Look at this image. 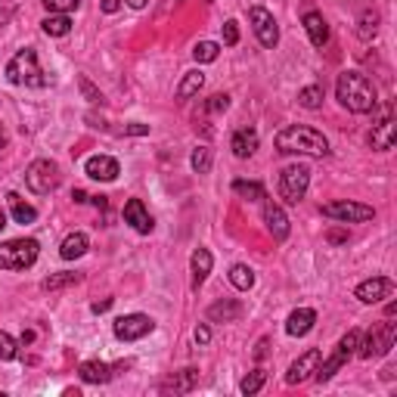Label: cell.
Listing matches in <instances>:
<instances>
[{
  "instance_id": "obj_1",
  "label": "cell",
  "mask_w": 397,
  "mask_h": 397,
  "mask_svg": "<svg viewBox=\"0 0 397 397\" xmlns=\"http://www.w3.org/2000/svg\"><path fill=\"white\" fill-rule=\"evenodd\" d=\"M273 143L286 155H314V158L329 155V140L316 128H307V124H289V128H282L276 134Z\"/></svg>"
},
{
  "instance_id": "obj_2",
  "label": "cell",
  "mask_w": 397,
  "mask_h": 397,
  "mask_svg": "<svg viewBox=\"0 0 397 397\" xmlns=\"http://www.w3.org/2000/svg\"><path fill=\"white\" fill-rule=\"evenodd\" d=\"M335 96L348 112H357V115L375 109V87L360 71H341L335 81Z\"/></svg>"
},
{
  "instance_id": "obj_3",
  "label": "cell",
  "mask_w": 397,
  "mask_h": 397,
  "mask_svg": "<svg viewBox=\"0 0 397 397\" xmlns=\"http://www.w3.org/2000/svg\"><path fill=\"white\" fill-rule=\"evenodd\" d=\"M6 78L12 84H22V87H47L50 78L44 75V69L37 65V53L31 47L19 50L16 56L6 62Z\"/></svg>"
},
{
  "instance_id": "obj_4",
  "label": "cell",
  "mask_w": 397,
  "mask_h": 397,
  "mask_svg": "<svg viewBox=\"0 0 397 397\" xmlns=\"http://www.w3.org/2000/svg\"><path fill=\"white\" fill-rule=\"evenodd\" d=\"M37 239H10L0 242V270H28L37 261Z\"/></svg>"
},
{
  "instance_id": "obj_5",
  "label": "cell",
  "mask_w": 397,
  "mask_h": 397,
  "mask_svg": "<svg viewBox=\"0 0 397 397\" xmlns=\"http://www.w3.org/2000/svg\"><path fill=\"white\" fill-rule=\"evenodd\" d=\"M25 183H28V189L37 196L53 193V189L59 187V164L50 162V158H37V162H31L28 171H25Z\"/></svg>"
},
{
  "instance_id": "obj_6",
  "label": "cell",
  "mask_w": 397,
  "mask_h": 397,
  "mask_svg": "<svg viewBox=\"0 0 397 397\" xmlns=\"http://www.w3.org/2000/svg\"><path fill=\"white\" fill-rule=\"evenodd\" d=\"M394 339H397V326L394 323H379V326H373L366 332V339L360 341V350L357 354L363 357V360H373V357H382V354H388V350L394 348Z\"/></svg>"
},
{
  "instance_id": "obj_7",
  "label": "cell",
  "mask_w": 397,
  "mask_h": 397,
  "mask_svg": "<svg viewBox=\"0 0 397 397\" xmlns=\"http://www.w3.org/2000/svg\"><path fill=\"white\" fill-rule=\"evenodd\" d=\"M357 345H360V332L357 329H348V335H341V341H339V348H335V354L329 357L323 366H316V382H329L335 373H339L341 366L350 360V354H357Z\"/></svg>"
},
{
  "instance_id": "obj_8",
  "label": "cell",
  "mask_w": 397,
  "mask_h": 397,
  "mask_svg": "<svg viewBox=\"0 0 397 397\" xmlns=\"http://www.w3.org/2000/svg\"><path fill=\"white\" fill-rule=\"evenodd\" d=\"M310 187V168L307 164H289V168H282L280 174V196L286 198L289 205H298L304 198Z\"/></svg>"
},
{
  "instance_id": "obj_9",
  "label": "cell",
  "mask_w": 397,
  "mask_h": 397,
  "mask_svg": "<svg viewBox=\"0 0 397 397\" xmlns=\"http://www.w3.org/2000/svg\"><path fill=\"white\" fill-rule=\"evenodd\" d=\"M323 217H332V221H341V223H363V221H373L375 211L363 202H329L323 205Z\"/></svg>"
},
{
  "instance_id": "obj_10",
  "label": "cell",
  "mask_w": 397,
  "mask_h": 397,
  "mask_svg": "<svg viewBox=\"0 0 397 397\" xmlns=\"http://www.w3.org/2000/svg\"><path fill=\"white\" fill-rule=\"evenodd\" d=\"M248 22H251V28H255L257 41H261L267 50H273L276 44H280V28H276V19H273V12L270 10H264V6H251Z\"/></svg>"
},
{
  "instance_id": "obj_11",
  "label": "cell",
  "mask_w": 397,
  "mask_h": 397,
  "mask_svg": "<svg viewBox=\"0 0 397 397\" xmlns=\"http://www.w3.org/2000/svg\"><path fill=\"white\" fill-rule=\"evenodd\" d=\"M112 329H115V339L137 341V339H143V335H149L152 329H155V323H152V316H146V314H128V316H118Z\"/></svg>"
},
{
  "instance_id": "obj_12",
  "label": "cell",
  "mask_w": 397,
  "mask_h": 397,
  "mask_svg": "<svg viewBox=\"0 0 397 397\" xmlns=\"http://www.w3.org/2000/svg\"><path fill=\"white\" fill-rule=\"evenodd\" d=\"M354 295L360 298L363 304H379L394 295V282L388 280V276H373V280H363L360 286L354 289Z\"/></svg>"
},
{
  "instance_id": "obj_13",
  "label": "cell",
  "mask_w": 397,
  "mask_h": 397,
  "mask_svg": "<svg viewBox=\"0 0 397 397\" xmlns=\"http://www.w3.org/2000/svg\"><path fill=\"white\" fill-rule=\"evenodd\" d=\"M320 360H323V350H307V354H301L298 360L289 366V373H286V382L289 385H301V382H307L310 375L316 373V366H320Z\"/></svg>"
},
{
  "instance_id": "obj_14",
  "label": "cell",
  "mask_w": 397,
  "mask_h": 397,
  "mask_svg": "<svg viewBox=\"0 0 397 397\" xmlns=\"http://www.w3.org/2000/svg\"><path fill=\"white\" fill-rule=\"evenodd\" d=\"M84 171H87L90 180H103V183H112L118 174H121V168H118V162L112 155H90L87 164H84Z\"/></svg>"
},
{
  "instance_id": "obj_15",
  "label": "cell",
  "mask_w": 397,
  "mask_h": 397,
  "mask_svg": "<svg viewBox=\"0 0 397 397\" xmlns=\"http://www.w3.org/2000/svg\"><path fill=\"white\" fill-rule=\"evenodd\" d=\"M264 223H267L270 236H273L276 242H286L289 239V217H286V211H282L276 202L264 205Z\"/></svg>"
},
{
  "instance_id": "obj_16",
  "label": "cell",
  "mask_w": 397,
  "mask_h": 397,
  "mask_svg": "<svg viewBox=\"0 0 397 397\" xmlns=\"http://www.w3.org/2000/svg\"><path fill=\"white\" fill-rule=\"evenodd\" d=\"M394 140H397V121L391 118V112H388V115L373 128V134H369V143H373V149L385 152V149L394 146Z\"/></svg>"
},
{
  "instance_id": "obj_17",
  "label": "cell",
  "mask_w": 397,
  "mask_h": 397,
  "mask_svg": "<svg viewBox=\"0 0 397 397\" xmlns=\"http://www.w3.org/2000/svg\"><path fill=\"white\" fill-rule=\"evenodd\" d=\"M124 221H128L137 233H152V227H155L149 211H146V205H143L140 198H130V202L124 205Z\"/></svg>"
},
{
  "instance_id": "obj_18",
  "label": "cell",
  "mask_w": 397,
  "mask_h": 397,
  "mask_svg": "<svg viewBox=\"0 0 397 397\" xmlns=\"http://www.w3.org/2000/svg\"><path fill=\"white\" fill-rule=\"evenodd\" d=\"M196 385H198V369L187 366V369H180V373L171 375V379L162 385V391L164 394H189Z\"/></svg>"
},
{
  "instance_id": "obj_19",
  "label": "cell",
  "mask_w": 397,
  "mask_h": 397,
  "mask_svg": "<svg viewBox=\"0 0 397 397\" xmlns=\"http://www.w3.org/2000/svg\"><path fill=\"white\" fill-rule=\"evenodd\" d=\"M242 316V304L236 298H223V301H214L208 307V320L211 323H236Z\"/></svg>"
},
{
  "instance_id": "obj_20",
  "label": "cell",
  "mask_w": 397,
  "mask_h": 397,
  "mask_svg": "<svg viewBox=\"0 0 397 397\" xmlns=\"http://www.w3.org/2000/svg\"><path fill=\"white\" fill-rule=\"evenodd\" d=\"M314 323H316V314L310 307H298L289 314V320H286V332L289 335H295V339H301V335H307L310 329H314Z\"/></svg>"
},
{
  "instance_id": "obj_21",
  "label": "cell",
  "mask_w": 397,
  "mask_h": 397,
  "mask_svg": "<svg viewBox=\"0 0 397 397\" xmlns=\"http://www.w3.org/2000/svg\"><path fill=\"white\" fill-rule=\"evenodd\" d=\"M78 375H81V382H87V385H105V382L112 379V366L103 360H87V363H81Z\"/></svg>"
},
{
  "instance_id": "obj_22",
  "label": "cell",
  "mask_w": 397,
  "mask_h": 397,
  "mask_svg": "<svg viewBox=\"0 0 397 397\" xmlns=\"http://www.w3.org/2000/svg\"><path fill=\"white\" fill-rule=\"evenodd\" d=\"M304 31H307L314 47H323V44L329 41V25L320 12H304Z\"/></svg>"
},
{
  "instance_id": "obj_23",
  "label": "cell",
  "mask_w": 397,
  "mask_h": 397,
  "mask_svg": "<svg viewBox=\"0 0 397 397\" xmlns=\"http://www.w3.org/2000/svg\"><path fill=\"white\" fill-rule=\"evenodd\" d=\"M230 149H233V155H239V158L255 155V149H257V130H251V128L236 130L233 140H230Z\"/></svg>"
},
{
  "instance_id": "obj_24",
  "label": "cell",
  "mask_w": 397,
  "mask_h": 397,
  "mask_svg": "<svg viewBox=\"0 0 397 397\" xmlns=\"http://www.w3.org/2000/svg\"><path fill=\"white\" fill-rule=\"evenodd\" d=\"M211 251L208 248H196L193 251V261H189V267H193V289H198L205 280H208V273H211Z\"/></svg>"
},
{
  "instance_id": "obj_25",
  "label": "cell",
  "mask_w": 397,
  "mask_h": 397,
  "mask_svg": "<svg viewBox=\"0 0 397 397\" xmlns=\"http://www.w3.org/2000/svg\"><path fill=\"white\" fill-rule=\"evenodd\" d=\"M87 248H90L87 236L84 233H69L62 239V246H59V255H62V261H75V257H81Z\"/></svg>"
},
{
  "instance_id": "obj_26",
  "label": "cell",
  "mask_w": 397,
  "mask_h": 397,
  "mask_svg": "<svg viewBox=\"0 0 397 397\" xmlns=\"http://www.w3.org/2000/svg\"><path fill=\"white\" fill-rule=\"evenodd\" d=\"M41 28H44V35H50V37H65L71 31V19L65 16V12H50L41 22Z\"/></svg>"
},
{
  "instance_id": "obj_27",
  "label": "cell",
  "mask_w": 397,
  "mask_h": 397,
  "mask_svg": "<svg viewBox=\"0 0 397 397\" xmlns=\"http://www.w3.org/2000/svg\"><path fill=\"white\" fill-rule=\"evenodd\" d=\"M202 84H205V75L198 69H193V71H187L183 75V81L177 84V99H193L198 90H202Z\"/></svg>"
},
{
  "instance_id": "obj_28",
  "label": "cell",
  "mask_w": 397,
  "mask_h": 397,
  "mask_svg": "<svg viewBox=\"0 0 397 397\" xmlns=\"http://www.w3.org/2000/svg\"><path fill=\"white\" fill-rule=\"evenodd\" d=\"M6 202H10V208H12V221H16V223H35V221H37V211L31 208V205H25L16 193L6 196Z\"/></svg>"
},
{
  "instance_id": "obj_29",
  "label": "cell",
  "mask_w": 397,
  "mask_h": 397,
  "mask_svg": "<svg viewBox=\"0 0 397 397\" xmlns=\"http://www.w3.org/2000/svg\"><path fill=\"white\" fill-rule=\"evenodd\" d=\"M230 282H233L239 292H248V289L255 286V270H251L248 264H233V267H230Z\"/></svg>"
},
{
  "instance_id": "obj_30",
  "label": "cell",
  "mask_w": 397,
  "mask_h": 397,
  "mask_svg": "<svg viewBox=\"0 0 397 397\" xmlns=\"http://www.w3.org/2000/svg\"><path fill=\"white\" fill-rule=\"evenodd\" d=\"M375 35H379V12L366 10L360 16V22H357V37H360V41H373Z\"/></svg>"
},
{
  "instance_id": "obj_31",
  "label": "cell",
  "mask_w": 397,
  "mask_h": 397,
  "mask_svg": "<svg viewBox=\"0 0 397 397\" xmlns=\"http://www.w3.org/2000/svg\"><path fill=\"white\" fill-rule=\"evenodd\" d=\"M75 282H81V273H53V276H47V280L41 282V289H44V292H59V289L75 286Z\"/></svg>"
},
{
  "instance_id": "obj_32",
  "label": "cell",
  "mask_w": 397,
  "mask_h": 397,
  "mask_svg": "<svg viewBox=\"0 0 397 397\" xmlns=\"http://www.w3.org/2000/svg\"><path fill=\"white\" fill-rule=\"evenodd\" d=\"M233 193L242 196V198H248V202H261V198H267V196H264L261 183H251V180H236L233 183Z\"/></svg>"
},
{
  "instance_id": "obj_33",
  "label": "cell",
  "mask_w": 397,
  "mask_h": 397,
  "mask_svg": "<svg viewBox=\"0 0 397 397\" xmlns=\"http://www.w3.org/2000/svg\"><path fill=\"white\" fill-rule=\"evenodd\" d=\"M264 382H267V373H264V369H255V373H248L246 379L239 382V391L251 397V394H257V391H261V388H264Z\"/></svg>"
},
{
  "instance_id": "obj_34",
  "label": "cell",
  "mask_w": 397,
  "mask_h": 397,
  "mask_svg": "<svg viewBox=\"0 0 397 397\" xmlns=\"http://www.w3.org/2000/svg\"><path fill=\"white\" fill-rule=\"evenodd\" d=\"M298 103H301L304 109H320V105H323V87H320V84L304 87L301 94H298Z\"/></svg>"
},
{
  "instance_id": "obj_35",
  "label": "cell",
  "mask_w": 397,
  "mask_h": 397,
  "mask_svg": "<svg viewBox=\"0 0 397 397\" xmlns=\"http://www.w3.org/2000/svg\"><path fill=\"white\" fill-rule=\"evenodd\" d=\"M189 164H193L196 174H208L211 171V149L208 146H196L193 155H189Z\"/></svg>"
},
{
  "instance_id": "obj_36",
  "label": "cell",
  "mask_w": 397,
  "mask_h": 397,
  "mask_svg": "<svg viewBox=\"0 0 397 397\" xmlns=\"http://www.w3.org/2000/svg\"><path fill=\"white\" fill-rule=\"evenodd\" d=\"M193 56H196V62H214L221 56V47L214 41H198L193 47Z\"/></svg>"
},
{
  "instance_id": "obj_37",
  "label": "cell",
  "mask_w": 397,
  "mask_h": 397,
  "mask_svg": "<svg viewBox=\"0 0 397 397\" xmlns=\"http://www.w3.org/2000/svg\"><path fill=\"white\" fill-rule=\"evenodd\" d=\"M16 354H19L16 339H12L10 332H3V329H0V360H16Z\"/></svg>"
},
{
  "instance_id": "obj_38",
  "label": "cell",
  "mask_w": 397,
  "mask_h": 397,
  "mask_svg": "<svg viewBox=\"0 0 397 397\" xmlns=\"http://www.w3.org/2000/svg\"><path fill=\"white\" fill-rule=\"evenodd\" d=\"M44 6H47L50 12H65V16H69L71 10L81 6V0H44Z\"/></svg>"
},
{
  "instance_id": "obj_39",
  "label": "cell",
  "mask_w": 397,
  "mask_h": 397,
  "mask_svg": "<svg viewBox=\"0 0 397 397\" xmlns=\"http://www.w3.org/2000/svg\"><path fill=\"white\" fill-rule=\"evenodd\" d=\"M223 44H227V47H236V44H239V22H233V19L223 22Z\"/></svg>"
},
{
  "instance_id": "obj_40",
  "label": "cell",
  "mask_w": 397,
  "mask_h": 397,
  "mask_svg": "<svg viewBox=\"0 0 397 397\" xmlns=\"http://www.w3.org/2000/svg\"><path fill=\"white\" fill-rule=\"evenodd\" d=\"M227 105H230V96L227 94H214L208 99V112H227Z\"/></svg>"
},
{
  "instance_id": "obj_41",
  "label": "cell",
  "mask_w": 397,
  "mask_h": 397,
  "mask_svg": "<svg viewBox=\"0 0 397 397\" xmlns=\"http://www.w3.org/2000/svg\"><path fill=\"white\" fill-rule=\"evenodd\" d=\"M81 90H84V96H87L90 103H99V99H103V96H99V90H96L94 84L87 81V78H81Z\"/></svg>"
},
{
  "instance_id": "obj_42",
  "label": "cell",
  "mask_w": 397,
  "mask_h": 397,
  "mask_svg": "<svg viewBox=\"0 0 397 397\" xmlns=\"http://www.w3.org/2000/svg\"><path fill=\"white\" fill-rule=\"evenodd\" d=\"M332 246H345L348 242V230H329V236H326Z\"/></svg>"
},
{
  "instance_id": "obj_43",
  "label": "cell",
  "mask_w": 397,
  "mask_h": 397,
  "mask_svg": "<svg viewBox=\"0 0 397 397\" xmlns=\"http://www.w3.org/2000/svg\"><path fill=\"white\" fill-rule=\"evenodd\" d=\"M193 339L198 341V345H208V341H211V329H208V326H205V323H202V326H196Z\"/></svg>"
},
{
  "instance_id": "obj_44",
  "label": "cell",
  "mask_w": 397,
  "mask_h": 397,
  "mask_svg": "<svg viewBox=\"0 0 397 397\" xmlns=\"http://www.w3.org/2000/svg\"><path fill=\"white\" fill-rule=\"evenodd\" d=\"M267 348H270V341H267V339L257 341V348H255V360H264V357H267Z\"/></svg>"
},
{
  "instance_id": "obj_45",
  "label": "cell",
  "mask_w": 397,
  "mask_h": 397,
  "mask_svg": "<svg viewBox=\"0 0 397 397\" xmlns=\"http://www.w3.org/2000/svg\"><path fill=\"white\" fill-rule=\"evenodd\" d=\"M109 307H112V298H103V301H94V307L90 310H94V314H105Z\"/></svg>"
},
{
  "instance_id": "obj_46",
  "label": "cell",
  "mask_w": 397,
  "mask_h": 397,
  "mask_svg": "<svg viewBox=\"0 0 397 397\" xmlns=\"http://www.w3.org/2000/svg\"><path fill=\"white\" fill-rule=\"evenodd\" d=\"M99 6H103V12H118L121 10V0H103Z\"/></svg>"
},
{
  "instance_id": "obj_47",
  "label": "cell",
  "mask_w": 397,
  "mask_h": 397,
  "mask_svg": "<svg viewBox=\"0 0 397 397\" xmlns=\"http://www.w3.org/2000/svg\"><path fill=\"white\" fill-rule=\"evenodd\" d=\"M128 6H130V10H143V6H146V0H128Z\"/></svg>"
},
{
  "instance_id": "obj_48",
  "label": "cell",
  "mask_w": 397,
  "mask_h": 397,
  "mask_svg": "<svg viewBox=\"0 0 397 397\" xmlns=\"http://www.w3.org/2000/svg\"><path fill=\"white\" fill-rule=\"evenodd\" d=\"M71 198H75V202H87V193H84V189H75V196Z\"/></svg>"
},
{
  "instance_id": "obj_49",
  "label": "cell",
  "mask_w": 397,
  "mask_h": 397,
  "mask_svg": "<svg viewBox=\"0 0 397 397\" xmlns=\"http://www.w3.org/2000/svg\"><path fill=\"white\" fill-rule=\"evenodd\" d=\"M10 22V10H3V6H0V25H6Z\"/></svg>"
},
{
  "instance_id": "obj_50",
  "label": "cell",
  "mask_w": 397,
  "mask_h": 397,
  "mask_svg": "<svg viewBox=\"0 0 397 397\" xmlns=\"http://www.w3.org/2000/svg\"><path fill=\"white\" fill-rule=\"evenodd\" d=\"M35 341V332H22V345H31Z\"/></svg>"
},
{
  "instance_id": "obj_51",
  "label": "cell",
  "mask_w": 397,
  "mask_h": 397,
  "mask_svg": "<svg viewBox=\"0 0 397 397\" xmlns=\"http://www.w3.org/2000/svg\"><path fill=\"white\" fill-rule=\"evenodd\" d=\"M94 205L96 208H105V196H94Z\"/></svg>"
},
{
  "instance_id": "obj_52",
  "label": "cell",
  "mask_w": 397,
  "mask_h": 397,
  "mask_svg": "<svg viewBox=\"0 0 397 397\" xmlns=\"http://www.w3.org/2000/svg\"><path fill=\"white\" fill-rule=\"evenodd\" d=\"M3 146H6V134H3V128H0V155H3Z\"/></svg>"
},
{
  "instance_id": "obj_53",
  "label": "cell",
  "mask_w": 397,
  "mask_h": 397,
  "mask_svg": "<svg viewBox=\"0 0 397 397\" xmlns=\"http://www.w3.org/2000/svg\"><path fill=\"white\" fill-rule=\"evenodd\" d=\"M6 227V214H3V211H0V230H3Z\"/></svg>"
},
{
  "instance_id": "obj_54",
  "label": "cell",
  "mask_w": 397,
  "mask_h": 397,
  "mask_svg": "<svg viewBox=\"0 0 397 397\" xmlns=\"http://www.w3.org/2000/svg\"><path fill=\"white\" fill-rule=\"evenodd\" d=\"M205 3H214V0H205Z\"/></svg>"
}]
</instances>
